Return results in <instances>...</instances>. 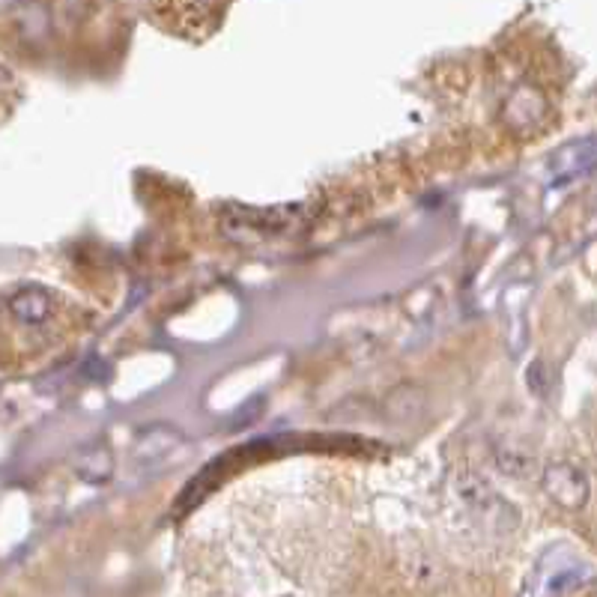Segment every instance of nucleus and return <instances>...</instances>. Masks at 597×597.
<instances>
[{"label": "nucleus", "mask_w": 597, "mask_h": 597, "mask_svg": "<svg viewBox=\"0 0 597 597\" xmlns=\"http://www.w3.org/2000/svg\"><path fill=\"white\" fill-rule=\"evenodd\" d=\"M544 490L562 508H583L588 499V481L583 472L570 463H553L550 469L544 472Z\"/></svg>", "instance_id": "1"}, {"label": "nucleus", "mask_w": 597, "mask_h": 597, "mask_svg": "<svg viewBox=\"0 0 597 597\" xmlns=\"http://www.w3.org/2000/svg\"><path fill=\"white\" fill-rule=\"evenodd\" d=\"M78 475L87 478V481H108L111 472H114V457L108 452V445H90L84 454L78 457L75 463Z\"/></svg>", "instance_id": "4"}, {"label": "nucleus", "mask_w": 597, "mask_h": 597, "mask_svg": "<svg viewBox=\"0 0 597 597\" xmlns=\"http://www.w3.org/2000/svg\"><path fill=\"white\" fill-rule=\"evenodd\" d=\"M51 308H54L51 293L43 287H24L10 296V314L19 323H27V326L45 323L48 314H51Z\"/></svg>", "instance_id": "3"}, {"label": "nucleus", "mask_w": 597, "mask_h": 597, "mask_svg": "<svg viewBox=\"0 0 597 597\" xmlns=\"http://www.w3.org/2000/svg\"><path fill=\"white\" fill-rule=\"evenodd\" d=\"M499 469L511 472V475H522V472L531 469L529 457L520 452H499Z\"/></svg>", "instance_id": "6"}, {"label": "nucleus", "mask_w": 597, "mask_h": 597, "mask_svg": "<svg viewBox=\"0 0 597 597\" xmlns=\"http://www.w3.org/2000/svg\"><path fill=\"white\" fill-rule=\"evenodd\" d=\"M177 443H179V433L174 428H150V430H144L141 436H137L135 452H137V457L153 460V457L170 454V448H174Z\"/></svg>", "instance_id": "5"}, {"label": "nucleus", "mask_w": 597, "mask_h": 597, "mask_svg": "<svg viewBox=\"0 0 597 597\" xmlns=\"http://www.w3.org/2000/svg\"><path fill=\"white\" fill-rule=\"evenodd\" d=\"M546 111H550V105H546L544 96L535 87L522 84L511 93L505 117H508V126L514 132H531V129L541 126L546 120Z\"/></svg>", "instance_id": "2"}]
</instances>
